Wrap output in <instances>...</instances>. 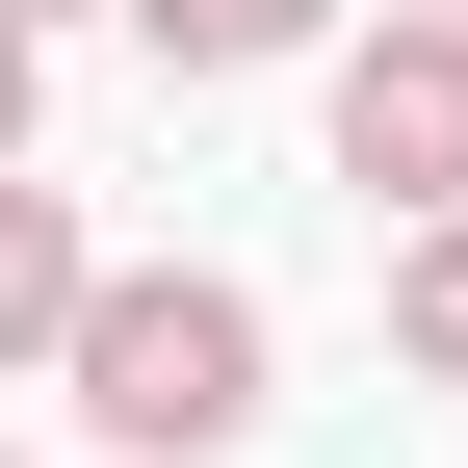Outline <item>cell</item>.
Masks as SVG:
<instances>
[{
    "mask_svg": "<svg viewBox=\"0 0 468 468\" xmlns=\"http://www.w3.org/2000/svg\"><path fill=\"white\" fill-rule=\"evenodd\" d=\"M27 131H52V27L0 0V156H27Z\"/></svg>",
    "mask_w": 468,
    "mask_h": 468,
    "instance_id": "obj_6",
    "label": "cell"
},
{
    "mask_svg": "<svg viewBox=\"0 0 468 468\" xmlns=\"http://www.w3.org/2000/svg\"><path fill=\"white\" fill-rule=\"evenodd\" d=\"M0 468H27V442H0Z\"/></svg>",
    "mask_w": 468,
    "mask_h": 468,
    "instance_id": "obj_8",
    "label": "cell"
},
{
    "mask_svg": "<svg viewBox=\"0 0 468 468\" xmlns=\"http://www.w3.org/2000/svg\"><path fill=\"white\" fill-rule=\"evenodd\" d=\"M79 286H104L79 183H27V156H0V390H52V365H79Z\"/></svg>",
    "mask_w": 468,
    "mask_h": 468,
    "instance_id": "obj_3",
    "label": "cell"
},
{
    "mask_svg": "<svg viewBox=\"0 0 468 468\" xmlns=\"http://www.w3.org/2000/svg\"><path fill=\"white\" fill-rule=\"evenodd\" d=\"M390 365L468 390V208H390Z\"/></svg>",
    "mask_w": 468,
    "mask_h": 468,
    "instance_id": "obj_5",
    "label": "cell"
},
{
    "mask_svg": "<svg viewBox=\"0 0 468 468\" xmlns=\"http://www.w3.org/2000/svg\"><path fill=\"white\" fill-rule=\"evenodd\" d=\"M156 27V79H286V52H338L365 0H131Z\"/></svg>",
    "mask_w": 468,
    "mask_h": 468,
    "instance_id": "obj_4",
    "label": "cell"
},
{
    "mask_svg": "<svg viewBox=\"0 0 468 468\" xmlns=\"http://www.w3.org/2000/svg\"><path fill=\"white\" fill-rule=\"evenodd\" d=\"M52 390H79L104 468H234V442L286 417V338H261V286H234V261H104Z\"/></svg>",
    "mask_w": 468,
    "mask_h": 468,
    "instance_id": "obj_1",
    "label": "cell"
},
{
    "mask_svg": "<svg viewBox=\"0 0 468 468\" xmlns=\"http://www.w3.org/2000/svg\"><path fill=\"white\" fill-rule=\"evenodd\" d=\"M313 79H338V183L365 208H468V0H365Z\"/></svg>",
    "mask_w": 468,
    "mask_h": 468,
    "instance_id": "obj_2",
    "label": "cell"
},
{
    "mask_svg": "<svg viewBox=\"0 0 468 468\" xmlns=\"http://www.w3.org/2000/svg\"><path fill=\"white\" fill-rule=\"evenodd\" d=\"M27 27H79V0H27Z\"/></svg>",
    "mask_w": 468,
    "mask_h": 468,
    "instance_id": "obj_7",
    "label": "cell"
}]
</instances>
